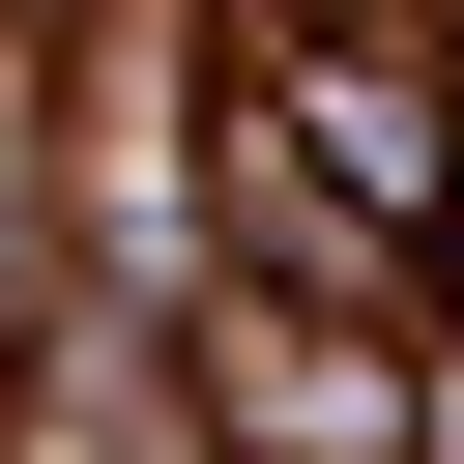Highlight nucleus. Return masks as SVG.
Instances as JSON below:
<instances>
[{"instance_id": "nucleus-1", "label": "nucleus", "mask_w": 464, "mask_h": 464, "mask_svg": "<svg viewBox=\"0 0 464 464\" xmlns=\"http://www.w3.org/2000/svg\"><path fill=\"white\" fill-rule=\"evenodd\" d=\"M203 406H232V435H290V464H377V406H406V377H377L319 290H203Z\"/></svg>"}, {"instance_id": "nucleus-2", "label": "nucleus", "mask_w": 464, "mask_h": 464, "mask_svg": "<svg viewBox=\"0 0 464 464\" xmlns=\"http://www.w3.org/2000/svg\"><path fill=\"white\" fill-rule=\"evenodd\" d=\"M58 319V174H29V116H0V348Z\"/></svg>"}, {"instance_id": "nucleus-3", "label": "nucleus", "mask_w": 464, "mask_h": 464, "mask_svg": "<svg viewBox=\"0 0 464 464\" xmlns=\"http://www.w3.org/2000/svg\"><path fill=\"white\" fill-rule=\"evenodd\" d=\"M435 290H464V174H435Z\"/></svg>"}]
</instances>
